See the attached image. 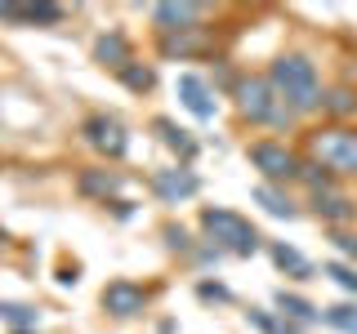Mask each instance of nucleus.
Returning <instances> with one entry per match:
<instances>
[{"label":"nucleus","instance_id":"f257e3e1","mask_svg":"<svg viewBox=\"0 0 357 334\" xmlns=\"http://www.w3.org/2000/svg\"><path fill=\"white\" fill-rule=\"evenodd\" d=\"M268 81H273L277 89V98L295 111H312V107H321V76H317V67H312L304 54H282V58L273 63V72H268Z\"/></svg>","mask_w":357,"mask_h":334},{"label":"nucleus","instance_id":"f03ea898","mask_svg":"<svg viewBox=\"0 0 357 334\" xmlns=\"http://www.w3.org/2000/svg\"><path fill=\"white\" fill-rule=\"evenodd\" d=\"M308 148L326 174L357 178V129L353 125H326V129L308 134Z\"/></svg>","mask_w":357,"mask_h":334},{"label":"nucleus","instance_id":"7ed1b4c3","mask_svg":"<svg viewBox=\"0 0 357 334\" xmlns=\"http://www.w3.org/2000/svg\"><path fill=\"white\" fill-rule=\"evenodd\" d=\"M237 107H241V116L250 120V125H290L295 120V111H290L282 98H277V89L268 76H250V81H241L237 85Z\"/></svg>","mask_w":357,"mask_h":334},{"label":"nucleus","instance_id":"20e7f679","mask_svg":"<svg viewBox=\"0 0 357 334\" xmlns=\"http://www.w3.org/2000/svg\"><path fill=\"white\" fill-rule=\"evenodd\" d=\"M201 228H206L210 241H219V250H232V254H255L259 250V232H255L241 214H232V209H206V214H201Z\"/></svg>","mask_w":357,"mask_h":334},{"label":"nucleus","instance_id":"39448f33","mask_svg":"<svg viewBox=\"0 0 357 334\" xmlns=\"http://www.w3.org/2000/svg\"><path fill=\"white\" fill-rule=\"evenodd\" d=\"M245 156H250V165H255L264 178H299V170H304V161H299V156L290 152L286 143H273V138L250 143V148H245Z\"/></svg>","mask_w":357,"mask_h":334},{"label":"nucleus","instance_id":"423d86ee","mask_svg":"<svg viewBox=\"0 0 357 334\" xmlns=\"http://www.w3.org/2000/svg\"><path fill=\"white\" fill-rule=\"evenodd\" d=\"M81 134H85V143L89 148H98V152H107V156H126V148H130V138H126V125H121L116 116H89L85 125H81Z\"/></svg>","mask_w":357,"mask_h":334},{"label":"nucleus","instance_id":"0eeeda50","mask_svg":"<svg viewBox=\"0 0 357 334\" xmlns=\"http://www.w3.org/2000/svg\"><path fill=\"white\" fill-rule=\"evenodd\" d=\"M197 187H201V178L192 170H183V165H174V170H156L152 174V192L165 200V205H178V200H188V196H197Z\"/></svg>","mask_w":357,"mask_h":334},{"label":"nucleus","instance_id":"6e6552de","mask_svg":"<svg viewBox=\"0 0 357 334\" xmlns=\"http://www.w3.org/2000/svg\"><path fill=\"white\" fill-rule=\"evenodd\" d=\"M103 308L112 317H139V312L148 308V289L134 285V281H112L103 289Z\"/></svg>","mask_w":357,"mask_h":334},{"label":"nucleus","instance_id":"1a4fd4ad","mask_svg":"<svg viewBox=\"0 0 357 334\" xmlns=\"http://www.w3.org/2000/svg\"><path fill=\"white\" fill-rule=\"evenodd\" d=\"M206 18V5H156L152 9V22L156 31L165 36H178V31H197V22Z\"/></svg>","mask_w":357,"mask_h":334},{"label":"nucleus","instance_id":"9d476101","mask_svg":"<svg viewBox=\"0 0 357 334\" xmlns=\"http://www.w3.org/2000/svg\"><path fill=\"white\" fill-rule=\"evenodd\" d=\"M178 98H183V107L192 111L197 120H215V103H210V85L201 81V76L183 72L178 76Z\"/></svg>","mask_w":357,"mask_h":334},{"label":"nucleus","instance_id":"9b49d317","mask_svg":"<svg viewBox=\"0 0 357 334\" xmlns=\"http://www.w3.org/2000/svg\"><path fill=\"white\" fill-rule=\"evenodd\" d=\"M312 209H317V218L321 223H344V218H353V200L344 196V192H312Z\"/></svg>","mask_w":357,"mask_h":334},{"label":"nucleus","instance_id":"f8f14e48","mask_svg":"<svg viewBox=\"0 0 357 334\" xmlns=\"http://www.w3.org/2000/svg\"><path fill=\"white\" fill-rule=\"evenodd\" d=\"M0 18L5 22H63L59 5H0Z\"/></svg>","mask_w":357,"mask_h":334},{"label":"nucleus","instance_id":"ddd939ff","mask_svg":"<svg viewBox=\"0 0 357 334\" xmlns=\"http://www.w3.org/2000/svg\"><path fill=\"white\" fill-rule=\"evenodd\" d=\"M94 58L103 63V67H130L134 58H130V45H126V36L121 31H112V36H98V45H94Z\"/></svg>","mask_w":357,"mask_h":334},{"label":"nucleus","instance_id":"4468645a","mask_svg":"<svg viewBox=\"0 0 357 334\" xmlns=\"http://www.w3.org/2000/svg\"><path fill=\"white\" fill-rule=\"evenodd\" d=\"M255 200H259L273 218H295V200H290L286 192H277L273 183H259V187H255Z\"/></svg>","mask_w":357,"mask_h":334},{"label":"nucleus","instance_id":"2eb2a0df","mask_svg":"<svg viewBox=\"0 0 357 334\" xmlns=\"http://www.w3.org/2000/svg\"><path fill=\"white\" fill-rule=\"evenodd\" d=\"M76 187H81L85 196H112V192L121 187V178H116V174H107V170H81Z\"/></svg>","mask_w":357,"mask_h":334},{"label":"nucleus","instance_id":"dca6fc26","mask_svg":"<svg viewBox=\"0 0 357 334\" xmlns=\"http://www.w3.org/2000/svg\"><path fill=\"white\" fill-rule=\"evenodd\" d=\"M152 129L161 134V143H165V148H174L178 156H192V152H197V143L188 138V129H178L174 120H165V116H161V120H152Z\"/></svg>","mask_w":357,"mask_h":334},{"label":"nucleus","instance_id":"f3484780","mask_svg":"<svg viewBox=\"0 0 357 334\" xmlns=\"http://www.w3.org/2000/svg\"><path fill=\"white\" fill-rule=\"evenodd\" d=\"M273 259H277V267H282V272L299 276V281H308V276H312V263H308L299 250H290V245H273Z\"/></svg>","mask_w":357,"mask_h":334},{"label":"nucleus","instance_id":"a211bd4d","mask_svg":"<svg viewBox=\"0 0 357 334\" xmlns=\"http://www.w3.org/2000/svg\"><path fill=\"white\" fill-rule=\"evenodd\" d=\"M121 81H126L134 94H143V89L156 85V72H152V67H143V63H130V67H121Z\"/></svg>","mask_w":357,"mask_h":334},{"label":"nucleus","instance_id":"6ab92c4d","mask_svg":"<svg viewBox=\"0 0 357 334\" xmlns=\"http://www.w3.org/2000/svg\"><path fill=\"white\" fill-rule=\"evenodd\" d=\"M321 321L335 326V330H344V334H357V308H326Z\"/></svg>","mask_w":357,"mask_h":334},{"label":"nucleus","instance_id":"aec40b11","mask_svg":"<svg viewBox=\"0 0 357 334\" xmlns=\"http://www.w3.org/2000/svg\"><path fill=\"white\" fill-rule=\"evenodd\" d=\"M321 103H326L331 116H349V111H357V94H349V89H331Z\"/></svg>","mask_w":357,"mask_h":334},{"label":"nucleus","instance_id":"412c9836","mask_svg":"<svg viewBox=\"0 0 357 334\" xmlns=\"http://www.w3.org/2000/svg\"><path fill=\"white\" fill-rule=\"evenodd\" d=\"M277 303H282V312L295 317V321H312V317H317V308L304 303V299H295V294H277Z\"/></svg>","mask_w":357,"mask_h":334},{"label":"nucleus","instance_id":"4be33fe9","mask_svg":"<svg viewBox=\"0 0 357 334\" xmlns=\"http://www.w3.org/2000/svg\"><path fill=\"white\" fill-rule=\"evenodd\" d=\"M326 276H331V281H340L344 289H353V294H357V267H344V263H326Z\"/></svg>","mask_w":357,"mask_h":334},{"label":"nucleus","instance_id":"5701e85b","mask_svg":"<svg viewBox=\"0 0 357 334\" xmlns=\"http://www.w3.org/2000/svg\"><path fill=\"white\" fill-rule=\"evenodd\" d=\"M0 317L14 321V326H36V312H31V308H18V303H0Z\"/></svg>","mask_w":357,"mask_h":334},{"label":"nucleus","instance_id":"b1692460","mask_svg":"<svg viewBox=\"0 0 357 334\" xmlns=\"http://www.w3.org/2000/svg\"><path fill=\"white\" fill-rule=\"evenodd\" d=\"M335 245H340L349 259H357V237H349V232H335Z\"/></svg>","mask_w":357,"mask_h":334},{"label":"nucleus","instance_id":"393cba45","mask_svg":"<svg viewBox=\"0 0 357 334\" xmlns=\"http://www.w3.org/2000/svg\"><path fill=\"white\" fill-rule=\"evenodd\" d=\"M165 237H170L174 250H188V232H183V228H165Z\"/></svg>","mask_w":357,"mask_h":334},{"label":"nucleus","instance_id":"a878e982","mask_svg":"<svg viewBox=\"0 0 357 334\" xmlns=\"http://www.w3.org/2000/svg\"><path fill=\"white\" fill-rule=\"evenodd\" d=\"M201 299H228V289H223V285H201Z\"/></svg>","mask_w":357,"mask_h":334},{"label":"nucleus","instance_id":"bb28decb","mask_svg":"<svg viewBox=\"0 0 357 334\" xmlns=\"http://www.w3.org/2000/svg\"><path fill=\"white\" fill-rule=\"evenodd\" d=\"M0 250H5V232H0Z\"/></svg>","mask_w":357,"mask_h":334}]
</instances>
